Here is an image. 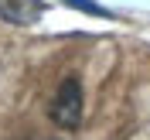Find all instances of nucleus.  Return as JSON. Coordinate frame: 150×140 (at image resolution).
I'll return each instance as SVG.
<instances>
[{
	"mask_svg": "<svg viewBox=\"0 0 150 140\" xmlns=\"http://www.w3.org/2000/svg\"><path fill=\"white\" fill-rule=\"evenodd\" d=\"M51 120L65 130H75L82 123V85H79V79L68 75L62 82V89L55 92V103H51Z\"/></svg>",
	"mask_w": 150,
	"mask_h": 140,
	"instance_id": "obj_1",
	"label": "nucleus"
},
{
	"mask_svg": "<svg viewBox=\"0 0 150 140\" xmlns=\"http://www.w3.org/2000/svg\"><path fill=\"white\" fill-rule=\"evenodd\" d=\"M0 17L10 24H34L41 17V4L38 0H0Z\"/></svg>",
	"mask_w": 150,
	"mask_h": 140,
	"instance_id": "obj_2",
	"label": "nucleus"
}]
</instances>
